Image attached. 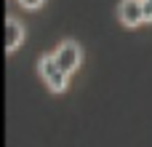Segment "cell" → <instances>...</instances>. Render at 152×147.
Instances as JSON below:
<instances>
[{
  "instance_id": "6",
  "label": "cell",
  "mask_w": 152,
  "mask_h": 147,
  "mask_svg": "<svg viewBox=\"0 0 152 147\" xmlns=\"http://www.w3.org/2000/svg\"><path fill=\"white\" fill-rule=\"evenodd\" d=\"M150 3H152V0H150Z\"/></svg>"
},
{
  "instance_id": "5",
  "label": "cell",
  "mask_w": 152,
  "mask_h": 147,
  "mask_svg": "<svg viewBox=\"0 0 152 147\" xmlns=\"http://www.w3.org/2000/svg\"><path fill=\"white\" fill-rule=\"evenodd\" d=\"M45 0H19V5H24V8H29V11H35V8H40Z\"/></svg>"
},
{
  "instance_id": "4",
  "label": "cell",
  "mask_w": 152,
  "mask_h": 147,
  "mask_svg": "<svg viewBox=\"0 0 152 147\" xmlns=\"http://www.w3.org/2000/svg\"><path fill=\"white\" fill-rule=\"evenodd\" d=\"M21 40H24V27H21V21L13 19V16H8V19H5V51L13 54V51L21 46Z\"/></svg>"
},
{
  "instance_id": "1",
  "label": "cell",
  "mask_w": 152,
  "mask_h": 147,
  "mask_svg": "<svg viewBox=\"0 0 152 147\" xmlns=\"http://www.w3.org/2000/svg\"><path fill=\"white\" fill-rule=\"evenodd\" d=\"M37 72H40V78L45 80V86H48L51 91H56V94L67 91V86H69V72L53 59V54H51V56H40Z\"/></svg>"
},
{
  "instance_id": "2",
  "label": "cell",
  "mask_w": 152,
  "mask_h": 147,
  "mask_svg": "<svg viewBox=\"0 0 152 147\" xmlns=\"http://www.w3.org/2000/svg\"><path fill=\"white\" fill-rule=\"evenodd\" d=\"M53 59H56L67 72H75V70L80 67V46H77L75 40H64V43L56 46Z\"/></svg>"
},
{
  "instance_id": "3",
  "label": "cell",
  "mask_w": 152,
  "mask_h": 147,
  "mask_svg": "<svg viewBox=\"0 0 152 147\" xmlns=\"http://www.w3.org/2000/svg\"><path fill=\"white\" fill-rule=\"evenodd\" d=\"M118 19L126 27H139L144 21V3L142 0H120L118 5Z\"/></svg>"
}]
</instances>
